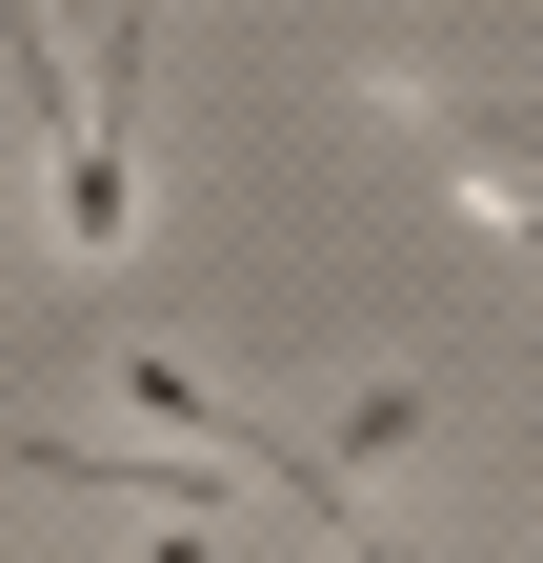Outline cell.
<instances>
[{
  "label": "cell",
  "mask_w": 543,
  "mask_h": 563,
  "mask_svg": "<svg viewBox=\"0 0 543 563\" xmlns=\"http://www.w3.org/2000/svg\"><path fill=\"white\" fill-rule=\"evenodd\" d=\"M101 402H121V443H222V463H242V383H222V363H181V342H121Z\"/></svg>",
  "instance_id": "1"
},
{
  "label": "cell",
  "mask_w": 543,
  "mask_h": 563,
  "mask_svg": "<svg viewBox=\"0 0 543 563\" xmlns=\"http://www.w3.org/2000/svg\"><path fill=\"white\" fill-rule=\"evenodd\" d=\"M423 422H443L423 363H363L343 402H322V443H302V463H322V483H383V463H423Z\"/></svg>",
  "instance_id": "2"
},
{
  "label": "cell",
  "mask_w": 543,
  "mask_h": 563,
  "mask_svg": "<svg viewBox=\"0 0 543 563\" xmlns=\"http://www.w3.org/2000/svg\"><path fill=\"white\" fill-rule=\"evenodd\" d=\"M60 262H142V121L60 141Z\"/></svg>",
  "instance_id": "3"
},
{
  "label": "cell",
  "mask_w": 543,
  "mask_h": 563,
  "mask_svg": "<svg viewBox=\"0 0 543 563\" xmlns=\"http://www.w3.org/2000/svg\"><path fill=\"white\" fill-rule=\"evenodd\" d=\"M222 543H242V504H222V523H142L121 563H222Z\"/></svg>",
  "instance_id": "4"
},
{
  "label": "cell",
  "mask_w": 543,
  "mask_h": 563,
  "mask_svg": "<svg viewBox=\"0 0 543 563\" xmlns=\"http://www.w3.org/2000/svg\"><path fill=\"white\" fill-rule=\"evenodd\" d=\"M402 21H443V0H402Z\"/></svg>",
  "instance_id": "5"
}]
</instances>
